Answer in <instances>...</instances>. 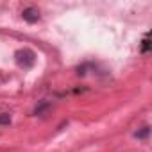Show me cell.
Masks as SVG:
<instances>
[{
  "label": "cell",
  "mask_w": 152,
  "mask_h": 152,
  "mask_svg": "<svg viewBox=\"0 0 152 152\" xmlns=\"http://www.w3.org/2000/svg\"><path fill=\"white\" fill-rule=\"evenodd\" d=\"M150 48V41H148V34L143 36V41H141V54H147Z\"/></svg>",
  "instance_id": "cell-4"
},
{
  "label": "cell",
  "mask_w": 152,
  "mask_h": 152,
  "mask_svg": "<svg viewBox=\"0 0 152 152\" xmlns=\"http://www.w3.org/2000/svg\"><path fill=\"white\" fill-rule=\"evenodd\" d=\"M148 134H150V125H143L140 131L134 132V138H138V140H145Z\"/></svg>",
  "instance_id": "cell-3"
},
{
  "label": "cell",
  "mask_w": 152,
  "mask_h": 152,
  "mask_svg": "<svg viewBox=\"0 0 152 152\" xmlns=\"http://www.w3.org/2000/svg\"><path fill=\"white\" fill-rule=\"evenodd\" d=\"M22 18L27 22V23H36L39 20V11L36 7H25L22 11Z\"/></svg>",
  "instance_id": "cell-2"
},
{
  "label": "cell",
  "mask_w": 152,
  "mask_h": 152,
  "mask_svg": "<svg viewBox=\"0 0 152 152\" xmlns=\"http://www.w3.org/2000/svg\"><path fill=\"white\" fill-rule=\"evenodd\" d=\"M11 124V115L9 113H2L0 115V125H9Z\"/></svg>",
  "instance_id": "cell-5"
},
{
  "label": "cell",
  "mask_w": 152,
  "mask_h": 152,
  "mask_svg": "<svg viewBox=\"0 0 152 152\" xmlns=\"http://www.w3.org/2000/svg\"><path fill=\"white\" fill-rule=\"evenodd\" d=\"M15 57H16L18 66H22V68H32L36 63V54L31 48H20L15 54Z\"/></svg>",
  "instance_id": "cell-1"
},
{
  "label": "cell",
  "mask_w": 152,
  "mask_h": 152,
  "mask_svg": "<svg viewBox=\"0 0 152 152\" xmlns=\"http://www.w3.org/2000/svg\"><path fill=\"white\" fill-rule=\"evenodd\" d=\"M48 106H50L48 102H41L39 106H36V109H34V115H41V113H43V109H47Z\"/></svg>",
  "instance_id": "cell-6"
}]
</instances>
